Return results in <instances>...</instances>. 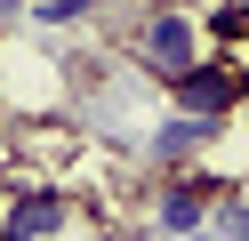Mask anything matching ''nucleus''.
Masks as SVG:
<instances>
[{
    "instance_id": "obj_1",
    "label": "nucleus",
    "mask_w": 249,
    "mask_h": 241,
    "mask_svg": "<svg viewBox=\"0 0 249 241\" xmlns=\"http://www.w3.org/2000/svg\"><path fill=\"white\" fill-rule=\"evenodd\" d=\"M193 56H201V16L177 8V0H161V8H145V16L129 24V64H137V73L177 80Z\"/></svg>"
},
{
    "instance_id": "obj_2",
    "label": "nucleus",
    "mask_w": 249,
    "mask_h": 241,
    "mask_svg": "<svg viewBox=\"0 0 249 241\" xmlns=\"http://www.w3.org/2000/svg\"><path fill=\"white\" fill-rule=\"evenodd\" d=\"M241 89H249V64H185L177 80H169V105L177 112H201V121H233V112H241Z\"/></svg>"
},
{
    "instance_id": "obj_3",
    "label": "nucleus",
    "mask_w": 249,
    "mask_h": 241,
    "mask_svg": "<svg viewBox=\"0 0 249 241\" xmlns=\"http://www.w3.org/2000/svg\"><path fill=\"white\" fill-rule=\"evenodd\" d=\"M56 225H72V193H56V185H8V201H0V241H49Z\"/></svg>"
},
{
    "instance_id": "obj_4",
    "label": "nucleus",
    "mask_w": 249,
    "mask_h": 241,
    "mask_svg": "<svg viewBox=\"0 0 249 241\" xmlns=\"http://www.w3.org/2000/svg\"><path fill=\"white\" fill-rule=\"evenodd\" d=\"M209 201H217V177H177L169 169V185H161V233H201L209 225Z\"/></svg>"
},
{
    "instance_id": "obj_5",
    "label": "nucleus",
    "mask_w": 249,
    "mask_h": 241,
    "mask_svg": "<svg viewBox=\"0 0 249 241\" xmlns=\"http://www.w3.org/2000/svg\"><path fill=\"white\" fill-rule=\"evenodd\" d=\"M217 129H225V121H201V112H177V121H169L161 137L145 145V161H153V169H185L193 153H209V137H217Z\"/></svg>"
},
{
    "instance_id": "obj_6",
    "label": "nucleus",
    "mask_w": 249,
    "mask_h": 241,
    "mask_svg": "<svg viewBox=\"0 0 249 241\" xmlns=\"http://www.w3.org/2000/svg\"><path fill=\"white\" fill-rule=\"evenodd\" d=\"M201 40L209 48H241L249 40V0H217V8L201 16Z\"/></svg>"
},
{
    "instance_id": "obj_7",
    "label": "nucleus",
    "mask_w": 249,
    "mask_h": 241,
    "mask_svg": "<svg viewBox=\"0 0 249 241\" xmlns=\"http://www.w3.org/2000/svg\"><path fill=\"white\" fill-rule=\"evenodd\" d=\"M89 8H97V0H33L40 24H72V16H89Z\"/></svg>"
},
{
    "instance_id": "obj_8",
    "label": "nucleus",
    "mask_w": 249,
    "mask_h": 241,
    "mask_svg": "<svg viewBox=\"0 0 249 241\" xmlns=\"http://www.w3.org/2000/svg\"><path fill=\"white\" fill-rule=\"evenodd\" d=\"M217 233H225V241H249V201H233L225 217H217Z\"/></svg>"
},
{
    "instance_id": "obj_9",
    "label": "nucleus",
    "mask_w": 249,
    "mask_h": 241,
    "mask_svg": "<svg viewBox=\"0 0 249 241\" xmlns=\"http://www.w3.org/2000/svg\"><path fill=\"white\" fill-rule=\"evenodd\" d=\"M24 8H33V0H0V24H17V16H24Z\"/></svg>"
},
{
    "instance_id": "obj_10",
    "label": "nucleus",
    "mask_w": 249,
    "mask_h": 241,
    "mask_svg": "<svg viewBox=\"0 0 249 241\" xmlns=\"http://www.w3.org/2000/svg\"><path fill=\"white\" fill-rule=\"evenodd\" d=\"M241 121H249V89H241Z\"/></svg>"
}]
</instances>
